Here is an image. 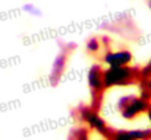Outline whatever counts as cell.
<instances>
[{
    "instance_id": "cell-1",
    "label": "cell",
    "mask_w": 151,
    "mask_h": 140,
    "mask_svg": "<svg viewBox=\"0 0 151 140\" xmlns=\"http://www.w3.org/2000/svg\"><path fill=\"white\" fill-rule=\"evenodd\" d=\"M139 79H141V67H134L131 64L107 67L103 72V83L106 91L111 88L138 85Z\"/></svg>"
},
{
    "instance_id": "cell-2",
    "label": "cell",
    "mask_w": 151,
    "mask_h": 140,
    "mask_svg": "<svg viewBox=\"0 0 151 140\" xmlns=\"http://www.w3.org/2000/svg\"><path fill=\"white\" fill-rule=\"evenodd\" d=\"M78 118L87 129H90V131L91 130L97 131L106 140H109V137L113 133V129L104 121V118L100 115L99 109L91 107V105L78 108Z\"/></svg>"
},
{
    "instance_id": "cell-3",
    "label": "cell",
    "mask_w": 151,
    "mask_h": 140,
    "mask_svg": "<svg viewBox=\"0 0 151 140\" xmlns=\"http://www.w3.org/2000/svg\"><path fill=\"white\" fill-rule=\"evenodd\" d=\"M151 105V99L139 95L122 96L117 102V111L125 120H134L141 114H145Z\"/></svg>"
},
{
    "instance_id": "cell-4",
    "label": "cell",
    "mask_w": 151,
    "mask_h": 140,
    "mask_svg": "<svg viewBox=\"0 0 151 140\" xmlns=\"http://www.w3.org/2000/svg\"><path fill=\"white\" fill-rule=\"evenodd\" d=\"M103 72L104 69L100 64H94L90 67L88 75H87V82H88V88L91 91V107L100 109V105L103 102V95L106 92L104 89V83H103Z\"/></svg>"
},
{
    "instance_id": "cell-5",
    "label": "cell",
    "mask_w": 151,
    "mask_h": 140,
    "mask_svg": "<svg viewBox=\"0 0 151 140\" xmlns=\"http://www.w3.org/2000/svg\"><path fill=\"white\" fill-rule=\"evenodd\" d=\"M72 50H75V44H70V43H69L68 48L60 47L59 54L54 57L53 64H51V69H50V76H49V77H50V82L53 85H57L59 80H60V77L63 76V73H65V70H66V66H68L69 54H70Z\"/></svg>"
},
{
    "instance_id": "cell-6",
    "label": "cell",
    "mask_w": 151,
    "mask_h": 140,
    "mask_svg": "<svg viewBox=\"0 0 151 140\" xmlns=\"http://www.w3.org/2000/svg\"><path fill=\"white\" fill-rule=\"evenodd\" d=\"M132 53L126 48L123 50H107L103 54V61L107 67H116V66H128L132 63Z\"/></svg>"
},
{
    "instance_id": "cell-7",
    "label": "cell",
    "mask_w": 151,
    "mask_h": 140,
    "mask_svg": "<svg viewBox=\"0 0 151 140\" xmlns=\"http://www.w3.org/2000/svg\"><path fill=\"white\" fill-rule=\"evenodd\" d=\"M109 140H151V129L144 130H114Z\"/></svg>"
},
{
    "instance_id": "cell-8",
    "label": "cell",
    "mask_w": 151,
    "mask_h": 140,
    "mask_svg": "<svg viewBox=\"0 0 151 140\" xmlns=\"http://www.w3.org/2000/svg\"><path fill=\"white\" fill-rule=\"evenodd\" d=\"M138 86H139V93L151 99V58L144 67H141V79Z\"/></svg>"
},
{
    "instance_id": "cell-9",
    "label": "cell",
    "mask_w": 151,
    "mask_h": 140,
    "mask_svg": "<svg viewBox=\"0 0 151 140\" xmlns=\"http://www.w3.org/2000/svg\"><path fill=\"white\" fill-rule=\"evenodd\" d=\"M68 140H90V129L85 126H79L70 130Z\"/></svg>"
},
{
    "instance_id": "cell-10",
    "label": "cell",
    "mask_w": 151,
    "mask_h": 140,
    "mask_svg": "<svg viewBox=\"0 0 151 140\" xmlns=\"http://www.w3.org/2000/svg\"><path fill=\"white\" fill-rule=\"evenodd\" d=\"M100 48H101V43L99 38H90L87 41V50L90 53H97Z\"/></svg>"
},
{
    "instance_id": "cell-11",
    "label": "cell",
    "mask_w": 151,
    "mask_h": 140,
    "mask_svg": "<svg viewBox=\"0 0 151 140\" xmlns=\"http://www.w3.org/2000/svg\"><path fill=\"white\" fill-rule=\"evenodd\" d=\"M24 12H27L28 15H32V16H41V10L32 3H27L24 6Z\"/></svg>"
},
{
    "instance_id": "cell-12",
    "label": "cell",
    "mask_w": 151,
    "mask_h": 140,
    "mask_svg": "<svg viewBox=\"0 0 151 140\" xmlns=\"http://www.w3.org/2000/svg\"><path fill=\"white\" fill-rule=\"evenodd\" d=\"M145 114H147V117H148V120H150V124H151V105H150V108H148V111H147Z\"/></svg>"
},
{
    "instance_id": "cell-13",
    "label": "cell",
    "mask_w": 151,
    "mask_h": 140,
    "mask_svg": "<svg viewBox=\"0 0 151 140\" xmlns=\"http://www.w3.org/2000/svg\"><path fill=\"white\" fill-rule=\"evenodd\" d=\"M147 4H148V7H150V10H151V0H147Z\"/></svg>"
}]
</instances>
